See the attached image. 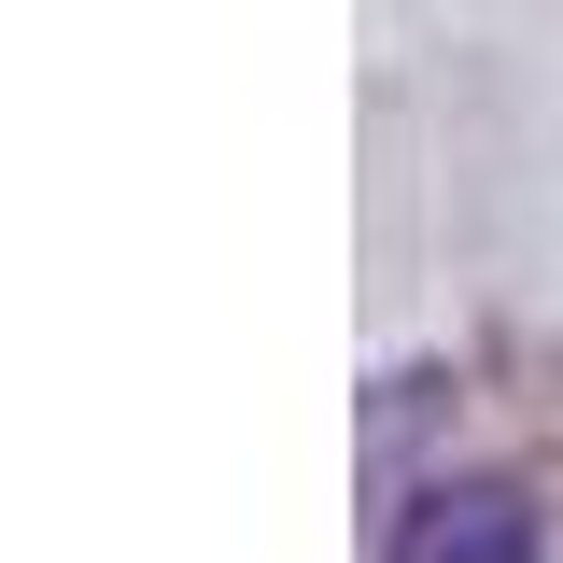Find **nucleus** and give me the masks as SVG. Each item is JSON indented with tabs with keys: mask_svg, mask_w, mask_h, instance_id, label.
Masks as SVG:
<instances>
[{
	"mask_svg": "<svg viewBox=\"0 0 563 563\" xmlns=\"http://www.w3.org/2000/svg\"><path fill=\"white\" fill-rule=\"evenodd\" d=\"M536 550H550V507L507 465H437L380 507V563H536Z\"/></svg>",
	"mask_w": 563,
	"mask_h": 563,
	"instance_id": "1",
	"label": "nucleus"
}]
</instances>
